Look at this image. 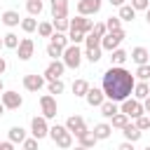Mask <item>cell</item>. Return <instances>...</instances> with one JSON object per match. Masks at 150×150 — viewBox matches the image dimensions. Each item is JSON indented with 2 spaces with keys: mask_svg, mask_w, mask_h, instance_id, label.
<instances>
[{
  "mask_svg": "<svg viewBox=\"0 0 150 150\" xmlns=\"http://www.w3.org/2000/svg\"><path fill=\"white\" fill-rule=\"evenodd\" d=\"M134 84H136V75H131L124 66H110L103 73L101 89L105 91V98L122 103L124 98H129L134 94Z\"/></svg>",
  "mask_w": 150,
  "mask_h": 150,
  "instance_id": "cell-1",
  "label": "cell"
},
{
  "mask_svg": "<svg viewBox=\"0 0 150 150\" xmlns=\"http://www.w3.org/2000/svg\"><path fill=\"white\" fill-rule=\"evenodd\" d=\"M49 138H52L61 150H70V148H73V134L66 129V124H52V127H49Z\"/></svg>",
  "mask_w": 150,
  "mask_h": 150,
  "instance_id": "cell-2",
  "label": "cell"
},
{
  "mask_svg": "<svg viewBox=\"0 0 150 150\" xmlns=\"http://www.w3.org/2000/svg\"><path fill=\"white\" fill-rule=\"evenodd\" d=\"M82 56H84V52L80 49V45H68L66 49H63V56H61V61L66 63V68H80V63H82Z\"/></svg>",
  "mask_w": 150,
  "mask_h": 150,
  "instance_id": "cell-3",
  "label": "cell"
},
{
  "mask_svg": "<svg viewBox=\"0 0 150 150\" xmlns=\"http://www.w3.org/2000/svg\"><path fill=\"white\" fill-rule=\"evenodd\" d=\"M124 38H127V33H124V30L105 33V35L101 38V49H103V52H112V49H117V47L124 42Z\"/></svg>",
  "mask_w": 150,
  "mask_h": 150,
  "instance_id": "cell-4",
  "label": "cell"
},
{
  "mask_svg": "<svg viewBox=\"0 0 150 150\" xmlns=\"http://www.w3.org/2000/svg\"><path fill=\"white\" fill-rule=\"evenodd\" d=\"M120 110L124 112V115H129L131 120H136V117H141V115H145V110H143V101H138V98H124L122 103H120Z\"/></svg>",
  "mask_w": 150,
  "mask_h": 150,
  "instance_id": "cell-5",
  "label": "cell"
},
{
  "mask_svg": "<svg viewBox=\"0 0 150 150\" xmlns=\"http://www.w3.org/2000/svg\"><path fill=\"white\" fill-rule=\"evenodd\" d=\"M0 101H2V105H5L7 110H19V108L23 105V96H21L19 91H12V89H5V91L0 94Z\"/></svg>",
  "mask_w": 150,
  "mask_h": 150,
  "instance_id": "cell-6",
  "label": "cell"
},
{
  "mask_svg": "<svg viewBox=\"0 0 150 150\" xmlns=\"http://www.w3.org/2000/svg\"><path fill=\"white\" fill-rule=\"evenodd\" d=\"M30 134L40 141V138H45V136H49V124H47V117L45 115H35L33 120H30Z\"/></svg>",
  "mask_w": 150,
  "mask_h": 150,
  "instance_id": "cell-7",
  "label": "cell"
},
{
  "mask_svg": "<svg viewBox=\"0 0 150 150\" xmlns=\"http://www.w3.org/2000/svg\"><path fill=\"white\" fill-rule=\"evenodd\" d=\"M63 70H66V63L61 61V59H54V61H49V66L45 68V80L47 82H52V80H59L61 75H63Z\"/></svg>",
  "mask_w": 150,
  "mask_h": 150,
  "instance_id": "cell-8",
  "label": "cell"
},
{
  "mask_svg": "<svg viewBox=\"0 0 150 150\" xmlns=\"http://www.w3.org/2000/svg\"><path fill=\"white\" fill-rule=\"evenodd\" d=\"M40 110L47 120H54L56 117V98L52 94H42L40 96Z\"/></svg>",
  "mask_w": 150,
  "mask_h": 150,
  "instance_id": "cell-9",
  "label": "cell"
},
{
  "mask_svg": "<svg viewBox=\"0 0 150 150\" xmlns=\"http://www.w3.org/2000/svg\"><path fill=\"white\" fill-rule=\"evenodd\" d=\"M45 75H38V73H28V75H23V89L26 91H40L42 87H45Z\"/></svg>",
  "mask_w": 150,
  "mask_h": 150,
  "instance_id": "cell-10",
  "label": "cell"
},
{
  "mask_svg": "<svg viewBox=\"0 0 150 150\" xmlns=\"http://www.w3.org/2000/svg\"><path fill=\"white\" fill-rule=\"evenodd\" d=\"M66 129L77 138L80 134H84V131H87V122H84V117H80V115H70V117L66 120Z\"/></svg>",
  "mask_w": 150,
  "mask_h": 150,
  "instance_id": "cell-11",
  "label": "cell"
},
{
  "mask_svg": "<svg viewBox=\"0 0 150 150\" xmlns=\"http://www.w3.org/2000/svg\"><path fill=\"white\" fill-rule=\"evenodd\" d=\"M14 52H16L19 61H28V59L33 56V52H35V42H33L30 38H21V42H19V47H16Z\"/></svg>",
  "mask_w": 150,
  "mask_h": 150,
  "instance_id": "cell-12",
  "label": "cell"
},
{
  "mask_svg": "<svg viewBox=\"0 0 150 150\" xmlns=\"http://www.w3.org/2000/svg\"><path fill=\"white\" fill-rule=\"evenodd\" d=\"M101 5H103V0H80L77 2V14L91 16V14L101 12Z\"/></svg>",
  "mask_w": 150,
  "mask_h": 150,
  "instance_id": "cell-13",
  "label": "cell"
},
{
  "mask_svg": "<svg viewBox=\"0 0 150 150\" xmlns=\"http://www.w3.org/2000/svg\"><path fill=\"white\" fill-rule=\"evenodd\" d=\"M94 19H87V16H82V14H77L75 19H70V28H75V30H82V33H91L94 30Z\"/></svg>",
  "mask_w": 150,
  "mask_h": 150,
  "instance_id": "cell-14",
  "label": "cell"
},
{
  "mask_svg": "<svg viewBox=\"0 0 150 150\" xmlns=\"http://www.w3.org/2000/svg\"><path fill=\"white\" fill-rule=\"evenodd\" d=\"M87 103L91 105V108H101V103L105 101V91L103 89H98V87H89V91H87Z\"/></svg>",
  "mask_w": 150,
  "mask_h": 150,
  "instance_id": "cell-15",
  "label": "cell"
},
{
  "mask_svg": "<svg viewBox=\"0 0 150 150\" xmlns=\"http://www.w3.org/2000/svg\"><path fill=\"white\" fill-rule=\"evenodd\" d=\"M52 19H68V0H52Z\"/></svg>",
  "mask_w": 150,
  "mask_h": 150,
  "instance_id": "cell-16",
  "label": "cell"
},
{
  "mask_svg": "<svg viewBox=\"0 0 150 150\" xmlns=\"http://www.w3.org/2000/svg\"><path fill=\"white\" fill-rule=\"evenodd\" d=\"M0 21H2L7 28H16V26H21V16H19L16 9H5V12L0 14Z\"/></svg>",
  "mask_w": 150,
  "mask_h": 150,
  "instance_id": "cell-17",
  "label": "cell"
},
{
  "mask_svg": "<svg viewBox=\"0 0 150 150\" xmlns=\"http://www.w3.org/2000/svg\"><path fill=\"white\" fill-rule=\"evenodd\" d=\"M129 59H131L136 66H143V63H150V52H148L145 47H134L131 54H129Z\"/></svg>",
  "mask_w": 150,
  "mask_h": 150,
  "instance_id": "cell-18",
  "label": "cell"
},
{
  "mask_svg": "<svg viewBox=\"0 0 150 150\" xmlns=\"http://www.w3.org/2000/svg\"><path fill=\"white\" fill-rule=\"evenodd\" d=\"M94 136L98 138V141H105V138H110V134H112V124H108V122H98V124H94Z\"/></svg>",
  "mask_w": 150,
  "mask_h": 150,
  "instance_id": "cell-19",
  "label": "cell"
},
{
  "mask_svg": "<svg viewBox=\"0 0 150 150\" xmlns=\"http://www.w3.org/2000/svg\"><path fill=\"white\" fill-rule=\"evenodd\" d=\"M122 136H124V141H131V143H136V141L143 136V131H141V129H138L134 122H129V124L122 129Z\"/></svg>",
  "mask_w": 150,
  "mask_h": 150,
  "instance_id": "cell-20",
  "label": "cell"
},
{
  "mask_svg": "<svg viewBox=\"0 0 150 150\" xmlns=\"http://www.w3.org/2000/svg\"><path fill=\"white\" fill-rule=\"evenodd\" d=\"M117 112H120V105H117L115 101L105 98V101L101 103V115H103L105 120H112V115H117Z\"/></svg>",
  "mask_w": 150,
  "mask_h": 150,
  "instance_id": "cell-21",
  "label": "cell"
},
{
  "mask_svg": "<svg viewBox=\"0 0 150 150\" xmlns=\"http://www.w3.org/2000/svg\"><path fill=\"white\" fill-rule=\"evenodd\" d=\"M150 96V87H148V82H143V80H136V84H134V98H138V101H145Z\"/></svg>",
  "mask_w": 150,
  "mask_h": 150,
  "instance_id": "cell-22",
  "label": "cell"
},
{
  "mask_svg": "<svg viewBox=\"0 0 150 150\" xmlns=\"http://www.w3.org/2000/svg\"><path fill=\"white\" fill-rule=\"evenodd\" d=\"M7 136H9V141L12 143H23L28 136H26V129L21 127V124H16V127H12L9 131H7Z\"/></svg>",
  "mask_w": 150,
  "mask_h": 150,
  "instance_id": "cell-23",
  "label": "cell"
},
{
  "mask_svg": "<svg viewBox=\"0 0 150 150\" xmlns=\"http://www.w3.org/2000/svg\"><path fill=\"white\" fill-rule=\"evenodd\" d=\"M77 143H80V145H84V148H94V145L98 143V138L94 136V131H91V129H87L84 134H80V136H77Z\"/></svg>",
  "mask_w": 150,
  "mask_h": 150,
  "instance_id": "cell-24",
  "label": "cell"
},
{
  "mask_svg": "<svg viewBox=\"0 0 150 150\" xmlns=\"http://www.w3.org/2000/svg\"><path fill=\"white\" fill-rule=\"evenodd\" d=\"M49 42H54L56 47L66 49V47L70 45V38H68V33H59V30H54V33H52V38H49Z\"/></svg>",
  "mask_w": 150,
  "mask_h": 150,
  "instance_id": "cell-25",
  "label": "cell"
},
{
  "mask_svg": "<svg viewBox=\"0 0 150 150\" xmlns=\"http://www.w3.org/2000/svg\"><path fill=\"white\" fill-rule=\"evenodd\" d=\"M110 54H112V56H110V66H124V63H127V59H129V54H127L124 49H120V47H117V49H112Z\"/></svg>",
  "mask_w": 150,
  "mask_h": 150,
  "instance_id": "cell-26",
  "label": "cell"
},
{
  "mask_svg": "<svg viewBox=\"0 0 150 150\" xmlns=\"http://www.w3.org/2000/svg\"><path fill=\"white\" fill-rule=\"evenodd\" d=\"M26 9H28V16H40L45 5H42V0H26Z\"/></svg>",
  "mask_w": 150,
  "mask_h": 150,
  "instance_id": "cell-27",
  "label": "cell"
},
{
  "mask_svg": "<svg viewBox=\"0 0 150 150\" xmlns=\"http://www.w3.org/2000/svg\"><path fill=\"white\" fill-rule=\"evenodd\" d=\"M129 120H131V117H129V115H124V112L120 110L117 115H112V120H110V124H112V129H124V127L129 124Z\"/></svg>",
  "mask_w": 150,
  "mask_h": 150,
  "instance_id": "cell-28",
  "label": "cell"
},
{
  "mask_svg": "<svg viewBox=\"0 0 150 150\" xmlns=\"http://www.w3.org/2000/svg\"><path fill=\"white\" fill-rule=\"evenodd\" d=\"M87 91H89V82H87V80H75V82H73V94H75V96H82V98H84Z\"/></svg>",
  "mask_w": 150,
  "mask_h": 150,
  "instance_id": "cell-29",
  "label": "cell"
},
{
  "mask_svg": "<svg viewBox=\"0 0 150 150\" xmlns=\"http://www.w3.org/2000/svg\"><path fill=\"white\" fill-rule=\"evenodd\" d=\"M117 16H120L122 21H134V19H136V9H134L131 5H122V7H120V14H117Z\"/></svg>",
  "mask_w": 150,
  "mask_h": 150,
  "instance_id": "cell-30",
  "label": "cell"
},
{
  "mask_svg": "<svg viewBox=\"0 0 150 150\" xmlns=\"http://www.w3.org/2000/svg\"><path fill=\"white\" fill-rule=\"evenodd\" d=\"M21 30H23V33H35V30H38V19H35V16L21 19Z\"/></svg>",
  "mask_w": 150,
  "mask_h": 150,
  "instance_id": "cell-31",
  "label": "cell"
},
{
  "mask_svg": "<svg viewBox=\"0 0 150 150\" xmlns=\"http://www.w3.org/2000/svg\"><path fill=\"white\" fill-rule=\"evenodd\" d=\"M52 33H54V23L52 21H40L38 23V35L40 38H52Z\"/></svg>",
  "mask_w": 150,
  "mask_h": 150,
  "instance_id": "cell-32",
  "label": "cell"
},
{
  "mask_svg": "<svg viewBox=\"0 0 150 150\" xmlns=\"http://www.w3.org/2000/svg\"><path fill=\"white\" fill-rule=\"evenodd\" d=\"M101 54H103V49H101V47H87V49H84V59H87V61H91V63L101 61Z\"/></svg>",
  "mask_w": 150,
  "mask_h": 150,
  "instance_id": "cell-33",
  "label": "cell"
},
{
  "mask_svg": "<svg viewBox=\"0 0 150 150\" xmlns=\"http://www.w3.org/2000/svg\"><path fill=\"white\" fill-rule=\"evenodd\" d=\"M2 40H5V47H7V49H16V47H19V42H21V40H19V35H16V33H12V30H9V33H5V35H2Z\"/></svg>",
  "mask_w": 150,
  "mask_h": 150,
  "instance_id": "cell-34",
  "label": "cell"
},
{
  "mask_svg": "<svg viewBox=\"0 0 150 150\" xmlns=\"http://www.w3.org/2000/svg\"><path fill=\"white\" fill-rule=\"evenodd\" d=\"M47 89H49V94L54 96H59V94H63V89H66V84H63V80L59 77V80H52V82H47Z\"/></svg>",
  "mask_w": 150,
  "mask_h": 150,
  "instance_id": "cell-35",
  "label": "cell"
},
{
  "mask_svg": "<svg viewBox=\"0 0 150 150\" xmlns=\"http://www.w3.org/2000/svg\"><path fill=\"white\" fill-rule=\"evenodd\" d=\"M136 80H143V82H148L150 80V63H143V66H136Z\"/></svg>",
  "mask_w": 150,
  "mask_h": 150,
  "instance_id": "cell-36",
  "label": "cell"
},
{
  "mask_svg": "<svg viewBox=\"0 0 150 150\" xmlns=\"http://www.w3.org/2000/svg\"><path fill=\"white\" fill-rule=\"evenodd\" d=\"M52 23H54V30H59V33L70 30V19H52Z\"/></svg>",
  "mask_w": 150,
  "mask_h": 150,
  "instance_id": "cell-37",
  "label": "cell"
},
{
  "mask_svg": "<svg viewBox=\"0 0 150 150\" xmlns=\"http://www.w3.org/2000/svg\"><path fill=\"white\" fill-rule=\"evenodd\" d=\"M105 28H108V33L122 30V19H120V16H108V19H105Z\"/></svg>",
  "mask_w": 150,
  "mask_h": 150,
  "instance_id": "cell-38",
  "label": "cell"
},
{
  "mask_svg": "<svg viewBox=\"0 0 150 150\" xmlns=\"http://www.w3.org/2000/svg\"><path fill=\"white\" fill-rule=\"evenodd\" d=\"M68 38H70V45H80V42H84L87 33H82V30H75V28H70V30H68Z\"/></svg>",
  "mask_w": 150,
  "mask_h": 150,
  "instance_id": "cell-39",
  "label": "cell"
},
{
  "mask_svg": "<svg viewBox=\"0 0 150 150\" xmlns=\"http://www.w3.org/2000/svg\"><path fill=\"white\" fill-rule=\"evenodd\" d=\"M84 45H87V47H101V35H96L94 30H91V33H87Z\"/></svg>",
  "mask_w": 150,
  "mask_h": 150,
  "instance_id": "cell-40",
  "label": "cell"
},
{
  "mask_svg": "<svg viewBox=\"0 0 150 150\" xmlns=\"http://www.w3.org/2000/svg\"><path fill=\"white\" fill-rule=\"evenodd\" d=\"M47 56H52V61H54V59H61V56H63V49L56 47L54 42H49V45H47Z\"/></svg>",
  "mask_w": 150,
  "mask_h": 150,
  "instance_id": "cell-41",
  "label": "cell"
},
{
  "mask_svg": "<svg viewBox=\"0 0 150 150\" xmlns=\"http://www.w3.org/2000/svg\"><path fill=\"white\" fill-rule=\"evenodd\" d=\"M134 124H136L141 131L150 129V115H141V117H136V120H134Z\"/></svg>",
  "mask_w": 150,
  "mask_h": 150,
  "instance_id": "cell-42",
  "label": "cell"
},
{
  "mask_svg": "<svg viewBox=\"0 0 150 150\" xmlns=\"http://www.w3.org/2000/svg\"><path fill=\"white\" fill-rule=\"evenodd\" d=\"M131 7H134L136 12H145V9L150 7V0H131Z\"/></svg>",
  "mask_w": 150,
  "mask_h": 150,
  "instance_id": "cell-43",
  "label": "cell"
},
{
  "mask_svg": "<svg viewBox=\"0 0 150 150\" xmlns=\"http://www.w3.org/2000/svg\"><path fill=\"white\" fill-rule=\"evenodd\" d=\"M21 145H23V150H38V138H35V136H30V138H26Z\"/></svg>",
  "mask_w": 150,
  "mask_h": 150,
  "instance_id": "cell-44",
  "label": "cell"
},
{
  "mask_svg": "<svg viewBox=\"0 0 150 150\" xmlns=\"http://www.w3.org/2000/svg\"><path fill=\"white\" fill-rule=\"evenodd\" d=\"M94 33H96V35H101V38H103V35H105V33H108V28H105V21H103V23H94Z\"/></svg>",
  "mask_w": 150,
  "mask_h": 150,
  "instance_id": "cell-45",
  "label": "cell"
},
{
  "mask_svg": "<svg viewBox=\"0 0 150 150\" xmlns=\"http://www.w3.org/2000/svg\"><path fill=\"white\" fill-rule=\"evenodd\" d=\"M117 150H134V143H131V141H122V143L117 145Z\"/></svg>",
  "mask_w": 150,
  "mask_h": 150,
  "instance_id": "cell-46",
  "label": "cell"
},
{
  "mask_svg": "<svg viewBox=\"0 0 150 150\" xmlns=\"http://www.w3.org/2000/svg\"><path fill=\"white\" fill-rule=\"evenodd\" d=\"M0 150H14V143L12 141H2L0 143Z\"/></svg>",
  "mask_w": 150,
  "mask_h": 150,
  "instance_id": "cell-47",
  "label": "cell"
},
{
  "mask_svg": "<svg viewBox=\"0 0 150 150\" xmlns=\"http://www.w3.org/2000/svg\"><path fill=\"white\" fill-rule=\"evenodd\" d=\"M7 70V61H5V56H0V75Z\"/></svg>",
  "mask_w": 150,
  "mask_h": 150,
  "instance_id": "cell-48",
  "label": "cell"
},
{
  "mask_svg": "<svg viewBox=\"0 0 150 150\" xmlns=\"http://www.w3.org/2000/svg\"><path fill=\"white\" fill-rule=\"evenodd\" d=\"M108 2H110V5H112V7H122V5H127V2H124V0H108Z\"/></svg>",
  "mask_w": 150,
  "mask_h": 150,
  "instance_id": "cell-49",
  "label": "cell"
},
{
  "mask_svg": "<svg viewBox=\"0 0 150 150\" xmlns=\"http://www.w3.org/2000/svg\"><path fill=\"white\" fill-rule=\"evenodd\" d=\"M143 110H145V112H150V96L143 101Z\"/></svg>",
  "mask_w": 150,
  "mask_h": 150,
  "instance_id": "cell-50",
  "label": "cell"
},
{
  "mask_svg": "<svg viewBox=\"0 0 150 150\" xmlns=\"http://www.w3.org/2000/svg\"><path fill=\"white\" fill-rule=\"evenodd\" d=\"M145 21H148V23H150V7H148V9H145Z\"/></svg>",
  "mask_w": 150,
  "mask_h": 150,
  "instance_id": "cell-51",
  "label": "cell"
},
{
  "mask_svg": "<svg viewBox=\"0 0 150 150\" xmlns=\"http://www.w3.org/2000/svg\"><path fill=\"white\" fill-rule=\"evenodd\" d=\"M5 91V82H2V77H0V94Z\"/></svg>",
  "mask_w": 150,
  "mask_h": 150,
  "instance_id": "cell-52",
  "label": "cell"
},
{
  "mask_svg": "<svg viewBox=\"0 0 150 150\" xmlns=\"http://www.w3.org/2000/svg\"><path fill=\"white\" fill-rule=\"evenodd\" d=\"M75 150H89V148H84V145H75Z\"/></svg>",
  "mask_w": 150,
  "mask_h": 150,
  "instance_id": "cell-53",
  "label": "cell"
},
{
  "mask_svg": "<svg viewBox=\"0 0 150 150\" xmlns=\"http://www.w3.org/2000/svg\"><path fill=\"white\" fill-rule=\"evenodd\" d=\"M5 110H7V108H5V105H2V101H0V115H2Z\"/></svg>",
  "mask_w": 150,
  "mask_h": 150,
  "instance_id": "cell-54",
  "label": "cell"
},
{
  "mask_svg": "<svg viewBox=\"0 0 150 150\" xmlns=\"http://www.w3.org/2000/svg\"><path fill=\"white\" fill-rule=\"evenodd\" d=\"M2 47H5V40H2V38H0V49H2Z\"/></svg>",
  "mask_w": 150,
  "mask_h": 150,
  "instance_id": "cell-55",
  "label": "cell"
},
{
  "mask_svg": "<svg viewBox=\"0 0 150 150\" xmlns=\"http://www.w3.org/2000/svg\"><path fill=\"white\" fill-rule=\"evenodd\" d=\"M145 150H150V145H148V148H145Z\"/></svg>",
  "mask_w": 150,
  "mask_h": 150,
  "instance_id": "cell-56",
  "label": "cell"
},
{
  "mask_svg": "<svg viewBox=\"0 0 150 150\" xmlns=\"http://www.w3.org/2000/svg\"><path fill=\"white\" fill-rule=\"evenodd\" d=\"M148 87H150V80H148Z\"/></svg>",
  "mask_w": 150,
  "mask_h": 150,
  "instance_id": "cell-57",
  "label": "cell"
}]
</instances>
